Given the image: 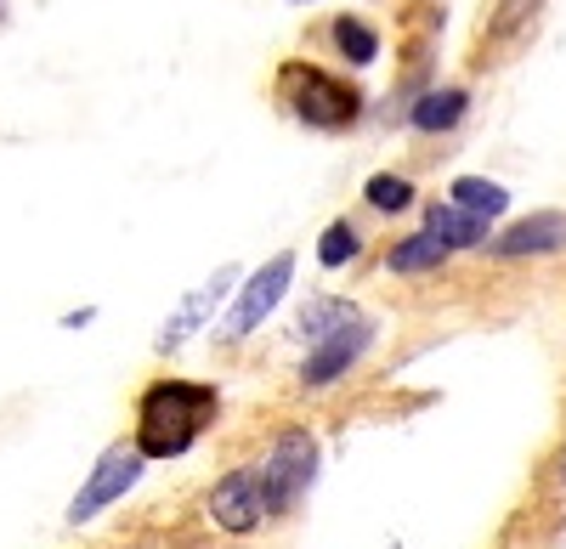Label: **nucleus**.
Returning <instances> with one entry per match:
<instances>
[{"label": "nucleus", "mask_w": 566, "mask_h": 549, "mask_svg": "<svg viewBox=\"0 0 566 549\" xmlns=\"http://www.w3.org/2000/svg\"><path fill=\"white\" fill-rule=\"evenodd\" d=\"M464 119V91H431V97H419L413 103V125L419 130H448V125H459Z\"/></svg>", "instance_id": "f8f14e48"}, {"label": "nucleus", "mask_w": 566, "mask_h": 549, "mask_svg": "<svg viewBox=\"0 0 566 549\" xmlns=\"http://www.w3.org/2000/svg\"><path fill=\"white\" fill-rule=\"evenodd\" d=\"M368 204L374 210H408L413 204V181L408 176H374L368 181Z\"/></svg>", "instance_id": "f3484780"}, {"label": "nucleus", "mask_w": 566, "mask_h": 549, "mask_svg": "<svg viewBox=\"0 0 566 549\" xmlns=\"http://www.w3.org/2000/svg\"><path fill=\"white\" fill-rule=\"evenodd\" d=\"M566 250V210H538V215H522L515 226L493 239V255L515 261V255H555Z\"/></svg>", "instance_id": "6e6552de"}, {"label": "nucleus", "mask_w": 566, "mask_h": 549, "mask_svg": "<svg viewBox=\"0 0 566 549\" xmlns=\"http://www.w3.org/2000/svg\"><path fill=\"white\" fill-rule=\"evenodd\" d=\"M442 244L431 239V233H413V239H402L397 250H391V272H431V266H442Z\"/></svg>", "instance_id": "ddd939ff"}, {"label": "nucleus", "mask_w": 566, "mask_h": 549, "mask_svg": "<svg viewBox=\"0 0 566 549\" xmlns=\"http://www.w3.org/2000/svg\"><path fill=\"white\" fill-rule=\"evenodd\" d=\"M368 340H374V324L368 317H346V324L335 329V335H323L317 340V351L306 357V369H301V380L306 386H328V380H340L352 362L368 351Z\"/></svg>", "instance_id": "39448f33"}, {"label": "nucleus", "mask_w": 566, "mask_h": 549, "mask_svg": "<svg viewBox=\"0 0 566 549\" xmlns=\"http://www.w3.org/2000/svg\"><path fill=\"white\" fill-rule=\"evenodd\" d=\"M453 204L464 210V215H499L504 204H510V193L499 188V181H488V176H459L453 181Z\"/></svg>", "instance_id": "9b49d317"}, {"label": "nucleus", "mask_w": 566, "mask_h": 549, "mask_svg": "<svg viewBox=\"0 0 566 549\" xmlns=\"http://www.w3.org/2000/svg\"><path fill=\"white\" fill-rule=\"evenodd\" d=\"M357 250H363L357 226H352V221H335V226L323 233V244H317V261H323V266H346Z\"/></svg>", "instance_id": "dca6fc26"}, {"label": "nucleus", "mask_w": 566, "mask_h": 549, "mask_svg": "<svg viewBox=\"0 0 566 549\" xmlns=\"http://www.w3.org/2000/svg\"><path fill=\"white\" fill-rule=\"evenodd\" d=\"M317 476V442L306 431H283L277 447L266 453V465H261V505L266 510H290L295 498L312 487Z\"/></svg>", "instance_id": "f03ea898"}, {"label": "nucleus", "mask_w": 566, "mask_h": 549, "mask_svg": "<svg viewBox=\"0 0 566 549\" xmlns=\"http://www.w3.org/2000/svg\"><path fill=\"white\" fill-rule=\"evenodd\" d=\"M136 476H142V453H136V442L125 447H108L103 460H97V471H91V482L74 493V505H69V521L80 527V521H91V516H103L114 498H125L130 487H136Z\"/></svg>", "instance_id": "7ed1b4c3"}, {"label": "nucleus", "mask_w": 566, "mask_h": 549, "mask_svg": "<svg viewBox=\"0 0 566 549\" xmlns=\"http://www.w3.org/2000/svg\"><path fill=\"white\" fill-rule=\"evenodd\" d=\"M227 284H232V266H221V272H216V278H205V284H199L193 295H187V300H181V312H176V317H170V324H165V335H159V346L170 351V346H181V340H187V335H193V329H205V317L216 312V300L227 295Z\"/></svg>", "instance_id": "1a4fd4ad"}, {"label": "nucleus", "mask_w": 566, "mask_h": 549, "mask_svg": "<svg viewBox=\"0 0 566 549\" xmlns=\"http://www.w3.org/2000/svg\"><path fill=\"white\" fill-rule=\"evenodd\" d=\"M290 278H295V255H272L255 278L244 284L239 306H232V317H227V335H250L255 324H266L272 306L283 300V289H290Z\"/></svg>", "instance_id": "20e7f679"}, {"label": "nucleus", "mask_w": 566, "mask_h": 549, "mask_svg": "<svg viewBox=\"0 0 566 549\" xmlns=\"http://www.w3.org/2000/svg\"><path fill=\"white\" fill-rule=\"evenodd\" d=\"M210 516L227 532H255L266 505H261V471H227L210 493Z\"/></svg>", "instance_id": "423d86ee"}, {"label": "nucleus", "mask_w": 566, "mask_h": 549, "mask_svg": "<svg viewBox=\"0 0 566 549\" xmlns=\"http://www.w3.org/2000/svg\"><path fill=\"white\" fill-rule=\"evenodd\" d=\"M560 476H566V471H560Z\"/></svg>", "instance_id": "a211bd4d"}, {"label": "nucleus", "mask_w": 566, "mask_h": 549, "mask_svg": "<svg viewBox=\"0 0 566 549\" xmlns=\"http://www.w3.org/2000/svg\"><path fill=\"white\" fill-rule=\"evenodd\" d=\"M424 233H431L442 250H470L488 239V221L482 215H464L459 204H431V221H424Z\"/></svg>", "instance_id": "9d476101"}, {"label": "nucleus", "mask_w": 566, "mask_h": 549, "mask_svg": "<svg viewBox=\"0 0 566 549\" xmlns=\"http://www.w3.org/2000/svg\"><path fill=\"white\" fill-rule=\"evenodd\" d=\"M346 317H357L346 300H312V306L301 312V335H306V340H323V335H335Z\"/></svg>", "instance_id": "4468645a"}, {"label": "nucleus", "mask_w": 566, "mask_h": 549, "mask_svg": "<svg viewBox=\"0 0 566 549\" xmlns=\"http://www.w3.org/2000/svg\"><path fill=\"white\" fill-rule=\"evenodd\" d=\"M335 45H340L352 63H374V57H380V40H374V29L357 23V18H340L335 23Z\"/></svg>", "instance_id": "2eb2a0df"}, {"label": "nucleus", "mask_w": 566, "mask_h": 549, "mask_svg": "<svg viewBox=\"0 0 566 549\" xmlns=\"http://www.w3.org/2000/svg\"><path fill=\"white\" fill-rule=\"evenodd\" d=\"M301 80V97H295V114L306 119V125H323V130H335V125H346V119H357V97L340 85V80H328V74H317V68H306V74H295Z\"/></svg>", "instance_id": "0eeeda50"}, {"label": "nucleus", "mask_w": 566, "mask_h": 549, "mask_svg": "<svg viewBox=\"0 0 566 549\" xmlns=\"http://www.w3.org/2000/svg\"><path fill=\"white\" fill-rule=\"evenodd\" d=\"M216 420V391L193 380H159L142 397L136 414V453L142 460H176L199 442V431Z\"/></svg>", "instance_id": "f257e3e1"}]
</instances>
